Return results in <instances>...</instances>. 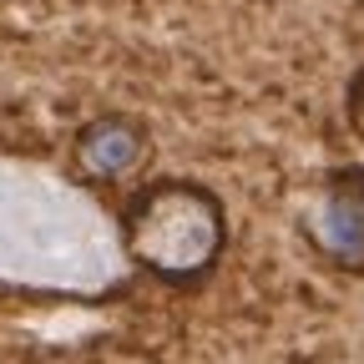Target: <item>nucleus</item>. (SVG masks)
I'll list each match as a JSON object with an SVG mask.
<instances>
[{
	"label": "nucleus",
	"instance_id": "39448f33",
	"mask_svg": "<svg viewBox=\"0 0 364 364\" xmlns=\"http://www.w3.org/2000/svg\"><path fill=\"white\" fill-rule=\"evenodd\" d=\"M299 364H364V354H359V349H344V344H329V349L304 354Z\"/></svg>",
	"mask_w": 364,
	"mask_h": 364
},
{
	"label": "nucleus",
	"instance_id": "f03ea898",
	"mask_svg": "<svg viewBox=\"0 0 364 364\" xmlns=\"http://www.w3.org/2000/svg\"><path fill=\"white\" fill-rule=\"evenodd\" d=\"M294 228L318 263L334 273H364V167L344 162L318 172L294 203Z\"/></svg>",
	"mask_w": 364,
	"mask_h": 364
},
{
	"label": "nucleus",
	"instance_id": "7ed1b4c3",
	"mask_svg": "<svg viewBox=\"0 0 364 364\" xmlns=\"http://www.w3.org/2000/svg\"><path fill=\"white\" fill-rule=\"evenodd\" d=\"M152 157V127L132 112H102L71 132L66 167L86 188H122Z\"/></svg>",
	"mask_w": 364,
	"mask_h": 364
},
{
	"label": "nucleus",
	"instance_id": "20e7f679",
	"mask_svg": "<svg viewBox=\"0 0 364 364\" xmlns=\"http://www.w3.org/2000/svg\"><path fill=\"white\" fill-rule=\"evenodd\" d=\"M344 122H349V132L364 142V66L349 76V86H344Z\"/></svg>",
	"mask_w": 364,
	"mask_h": 364
},
{
	"label": "nucleus",
	"instance_id": "f257e3e1",
	"mask_svg": "<svg viewBox=\"0 0 364 364\" xmlns=\"http://www.w3.org/2000/svg\"><path fill=\"white\" fill-rule=\"evenodd\" d=\"M122 248L157 284L193 289L223 263L228 208L193 177H157L122 203Z\"/></svg>",
	"mask_w": 364,
	"mask_h": 364
}]
</instances>
